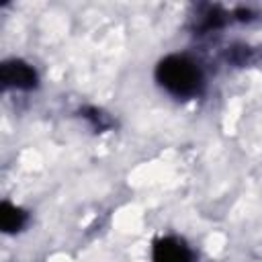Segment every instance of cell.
Masks as SVG:
<instances>
[{"label": "cell", "instance_id": "6da1fadb", "mask_svg": "<svg viewBox=\"0 0 262 262\" xmlns=\"http://www.w3.org/2000/svg\"><path fill=\"white\" fill-rule=\"evenodd\" d=\"M158 82L176 96H192L201 90L203 76L194 61L184 55H170L158 63Z\"/></svg>", "mask_w": 262, "mask_h": 262}, {"label": "cell", "instance_id": "277c9868", "mask_svg": "<svg viewBox=\"0 0 262 262\" xmlns=\"http://www.w3.org/2000/svg\"><path fill=\"white\" fill-rule=\"evenodd\" d=\"M25 219H27V215L20 209H16L10 203H2V207H0V225H2L4 231H8V233L18 231L25 225Z\"/></svg>", "mask_w": 262, "mask_h": 262}, {"label": "cell", "instance_id": "3957f363", "mask_svg": "<svg viewBox=\"0 0 262 262\" xmlns=\"http://www.w3.org/2000/svg\"><path fill=\"white\" fill-rule=\"evenodd\" d=\"M154 262H190V250L176 237H164L154 246Z\"/></svg>", "mask_w": 262, "mask_h": 262}, {"label": "cell", "instance_id": "7a4b0ae2", "mask_svg": "<svg viewBox=\"0 0 262 262\" xmlns=\"http://www.w3.org/2000/svg\"><path fill=\"white\" fill-rule=\"evenodd\" d=\"M0 78H2V84L10 86V88L29 90V88H33L37 84V76H35L33 68L27 66L25 61H18V59L4 61L2 70H0Z\"/></svg>", "mask_w": 262, "mask_h": 262}]
</instances>
